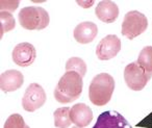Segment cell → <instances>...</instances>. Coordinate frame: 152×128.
Masks as SVG:
<instances>
[{
    "label": "cell",
    "instance_id": "1",
    "mask_svg": "<svg viewBox=\"0 0 152 128\" xmlns=\"http://www.w3.org/2000/svg\"><path fill=\"white\" fill-rule=\"evenodd\" d=\"M83 77L77 72L67 71L59 79L54 90V98L59 103L73 102L83 92Z\"/></svg>",
    "mask_w": 152,
    "mask_h": 128
},
{
    "label": "cell",
    "instance_id": "2",
    "mask_svg": "<svg viewBox=\"0 0 152 128\" xmlns=\"http://www.w3.org/2000/svg\"><path fill=\"white\" fill-rule=\"evenodd\" d=\"M115 90V79L107 73L96 75L89 88L90 101L96 106H103L110 102Z\"/></svg>",
    "mask_w": 152,
    "mask_h": 128
},
{
    "label": "cell",
    "instance_id": "3",
    "mask_svg": "<svg viewBox=\"0 0 152 128\" xmlns=\"http://www.w3.org/2000/svg\"><path fill=\"white\" fill-rule=\"evenodd\" d=\"M20 25L28 30H42L49 24V15L47 11L40 7H26L20 11Z\"/></svg>",
    "mask_w": 152,
    "mask_h": 128
},
{
    "label": "cell",
    "instance_id": "4",
    "mask_svg": "<svg viewBox=\"0 0 152 128\" xmlns=\"http://www.w3.org/2000/svg\"><path fill=\"white\" fill-rule=\"evenodd\" d=\"M148 27V20L144 14L131 11L125 15L122 23V34L128 40H133Z\"/></svg>",
    "mask_w": 152,
    "mask_h": 128
},
{
    "label": "cell",
    "instance_id": "5",
    "mask_svg": "<svg viewBox=\"0 0 152 128\" xmlns=\"http://www.w3.org/2000/svg\"><path fill=\"white\" fill-rule=\"evenodd\" d=\"M152 75L145 72L137 61L129 64L125 67L124 79L127 86L132 91H141L146 86Z\"/></svg>",
    "mask_w": 152,
    "mask_h": 128
},
{
    "label": "cell",
    "instance_id": "6",
    "mask_svg": "<svg viewBox=\"0 0 152 128\" xmlns=\"http://www.w3.org/2000/svg\"><path fill=\"white\" fill-rule=\"evenodd\" d=\"M46 102V93L38 83H31L26 89L22 98V106L26 111H36Z\"/></svg>",
    "mask_w": 152,
    "mask_h": 128
},
{
    "label": "cell",
    "instance_id": "7",
    "mask_svg": "<svg viewBox=\"0 0 152 128\" xmlns=\"http://www.w3.org/2000/svg\"><path fill=\"white\" fill-rule=\"evenodd\" d=\"M121 41L116 34H108L99 42L96 48V55L100 61L112 59L120 52Z\"/></svg>",
    "mask_w": 152,
    "mask_h": 128
},
{
    "label": "cell",
    "instance_id": "8",
    "mask_svg": "<svg viewBox=\"0 0 152 128\" xmlns=\"http://www.w3.org/2000/svg\"><path fill=\"white\" fill-rule=\"evenodd\" d=\"M93 128H132V126L120 113L106 110L100 113Z\"/></svg>",
    "mask_w": 152,
    "mask_h": 128
},
{
    "label": "cell",
    "instance_id": "9",
    "mask_svg": "<svg viewBox=\"0 0 152 128\" xmlns=\"http://www.w3.org/2000/svg\"><path fill=\"white\" fill-rule=\"evenodd\" d=\"M13 61L20 67H28L32 65L37 57L36 48L29 43H20L13 50Z\"/></svg>",
    "mask_w": 152,
    "mask_h": 128
},
{
    "label": "cell",
    "instance_id": "10",
    "mask_svg": "<svg viewBox=\"0 0 152 128\" xmlns=\"http://www.w3.org/2000/svg\"><path fill=\"white\" fill-rule=\"evenodd\" d=\"M70 118L73 124L77 127L83 128L88 126L93 120V111L85 103H78L71 107Z\"/></svg>",
    "mask_w": 152,
    "mask_h": 128
},
{
    "label": "cell",
    "instance_id": "11",
    "mask_svg": "<svg viewBox=\"0 0 152 128\" xmlns=\"http://www.w3.org/2000/svg\"><path fill=\"white\" fill-rule=\"evenodd\" d=\"M23 82V74L18 70H7L0 76V88L5 93L17 91L21 88Z\"/></svg>",
    "mask_w": 152,
    "mask_h": 128
},
{
    "label": "cell",
    "instance_id": "12",
    "mask_svg": "<svg viewBox=\"0 0 152 128\" xmlns=\"http://www.w3.org/2000/svg\"><path fill=\"white\" fill-rule=\"evenodd\" d=\"M98 34V27L93 22H83L74 29V39L80 44H89L93 42Z\"/></svg>",
    "mask_w": 152,
    "mask_h": 128
},
{
    "label": "cell",
    "instance_id": "13",
    "mask_svg": "<svg viewBox=\"0 0 152 128\" xmlns=\"http://www.w3.org/2000/svg\"><path fill=\"white\" fill-rule=\"evenodd\" d=\"M95 14L100 21L104 23H113L119 16V7L113 1L103 0L97 4Z\"/></svg>",
    "mask_w": 152,
    "mask_h": 128
},
{
    "label": "cell",
    "instance_id": "14",
    "mask_svg": "<svg viewBox=\"0 0 152 128\" xmlns=\"http://www.w3.org/2000/svg\"><path fill=\"white\" fill-rule=\"evenodd\" d=\"M137 63L144 71L152 75V46H146L142 49Z\"/></svg>",
    "mask_w": 152,
    "mask_h": 128
},
{
    "label": "cell",
    "instance_id": "15",
    "mask_svg": "<svg viewBox=\"0 0 152 128\" xmlns=\"http://www.w3.org/2000/svg\"><path fill=\"white\" fill-rule=\"evenodd\" d=\"M53 117H54V126L57 128H68L72 123L69 107L57 108L53 113Z\"/></svg>",
    "mask_w": 152,
    "mask_h": 128
},
{
    "label": "cell",
    "instance_id": "16",
    "mask_svg": "<svg viewBox=\"0 0 152 128\" xmlns=\"http://www.w3.org/2000/svg\"><path fill=\"white\" fill-rule=\"evenodd\" d=\"M66 71L77 72L81 77L87 74V64L79 57H71L66 63Z\"/></svg>",
    "mask_w": 152,
    "mask_h": 128
},
{
    "label": "cell",
    "instance_id": "17",
    "mask_svg": "<svg viewBox=\"0 0 152 128\" xmlns=\"http://www.w3.org/2000/svg\"><path fill=\"white\" fill-rule=\"evenodd\" d=\"M0 23H1V28H0L1 37L3 36V34L14 29L16 26L15 18L10 12H1L0 13Z\"/></svg>",
    "mask_w": 152,
    "mask_h": 128
},
{
    "label": "cell",
    "instance_id": "18",
    "mask_svg": "<svg viewBox=\"0 0 152 128\" xmlns=\"http://www.w3.org/2000/svg\"><path fill=\"white\" fill-rule=\"evenodd\" d=\"M27 125L24 122L23 118L19 113H13L5 121L3 128H26Z\"/></svg>",
    "mask_w": 152,
    "mask_h": 128
},
{
    "label": "cell",
    "instance_id": "19",
    "mask_svg": "<svg viewBox=\"0 0 152 128\" xmlns=\"http://www.w3.org/2000/svg\"><path fill=\"white\" fill-rule=\"evenodd\" d=\"M0 4H1V12H15L18 4H19V1H4V0H2Z\"/></svg>",
    "mask_w": 152,
    "mask_h": 128
},
{
    "label": "cell",
    "instance_id": "20",
    "mask_svg": "<svg viewBox=\"0 0 152 128\" xmlns=\"http://www.w3.org/2000/svg\"><path fill=\"white\" fill-rule=\"evenodd\" d=\"M77 3H78V4H81V5H85V7H89L90 5L93 4V1H91L90 3H85V2H80V1H77Z\"/></svg>",
    "mask_w": 152,
    "mask_h": 128
},
{
    "label": "cell",
    "instance_id": "21",
    "mask_svg": "<svg viewBox=\"0 0 152 128\" xmlns=\"http://www.w3.org/2000/svg\"><path fill=\"white\" fill-rule=\"evenodd\" d=\"M72 128H79V127H77V126H74V127H72Z\"/></svg>",
    "mask_w": 152,
    "mask_h": 128
},
{
    "label": "cell",
    "instance_id": "22",
    "mask_svg": "<svg viewBox=\"0 0 152 128\" xmlns=\"http://www.w3.org/2000/svg\"><path fill=\"white\" fill-rule=\"evenodd\" d=\"M26 128H29V126H27V127H26Z\"/></svg>",
    "mask_w": 152,
    "mask_h": 128
}]
</instances>
